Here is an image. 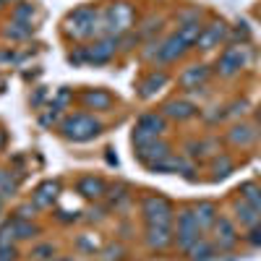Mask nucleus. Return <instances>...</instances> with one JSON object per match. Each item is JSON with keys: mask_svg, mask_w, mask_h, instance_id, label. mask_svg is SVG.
I'll list each match as a JSON object with an SVG mask.
<instances>
[{"mask_svg": "<svg viewBox=\"0 0 261 261\" xmlns=\"http://www.w3.org/2000/svg\"><path fill=\"white\" fill-rule=\"evenodd\" d=\"M97 32H105L102 24V11L97 8H79L68 16V34L76 39H86V37H94Z\"/></svg>", "mask_w": 261, "mask_h": 261, "instance_id": "1", "label": "nucleus"}, {"mask_svg": "<svg viewBox=\"0 0 261 261\" xmlns=\"http://www.w3.org/2000/svg\"><path fill=\"white\" fill-rule=\"evenodd\" d=\"M241 193H243V201H248L253 209L261 212V188H258L256 183H243Z\"/></svg>", "mask_w": 261, "mask_h": 261, "instance_id": "25", "label": "nucleus"}, {"mask_svg": "<svg viewBox=\"0 0 261 261\" xmlns=\"http://www.w3.org/2000/svg\"><path fill=\"white\" fill-rule=\"evenodd\" d=\"M0 144H3V136H0Z\"/></svg>", "mask_w": 261, "mask_h": 261, "instance_id": "37", "label": "nucleus"}, {"mask_svg": "<svg viewBox=\"0 0 261 261\" xmlns=\"http://www.w3.org/2000/svg\"><path fill=\"white\" fill-rule=\"evenodd\" d=\"M201 24H199V21H191V24H183V29L178 32L180 37H183V42H186V45L191 47V45H196V42H199V37H201Z\"/></svg>", "mask_w": 261, "mask_h": 261, "instance_id": "24", "label": "nucleus"}, {"mask_svg": "<svg viewBox=\"0 0 261 261\" xmlns=\"http://www.w3.org/2000/svg\"><path fill=\"white\" fill-rule=\"evenodd\" d=\"M79 193L84 199H99L105 193V183L99 178H84V180H79Z\"/></svg>", "mask_w": 261, "mask_h": 261, "instance_id": "21", "label": "nucleus"}, {"mask_svg": "<svg viewBox=\"0 0 261 261\" xmlns=\"http://www.w3.org/2000/svg\"><path fill=\"white\" fill-rule=\"evenodd\" d=\"M34 253H37L39 258H47V253H53V246H42V248H37Z\"/></svg>", "mask_w": 261, "mask_h": 261, "instance_id": "34", "label": "nucleus"}, {"mask_svg": "<svg viewBox=\"0 0 261 261\" xmlns=\"http://www.w3.org/2000/svg\"><path fill=\"white\" fill-rule=\"evenodd\" d=\"M248 243H251V246H261V222H258L256 227H251V232H248Z\"/></svg>", "mask_w": 261, "mask_h": 261, "instance_id": "32", "label": "nucleus"}, {"mask_svg": "<svg viewBox=\"0 0 261 261\" xmlns=\"http://www.w3.org/2000/svg\"><path fill=\"white\" fill-rule=\"evenodd\" d=\"M235 212H238V222L246 225V227H256L261 222V212L253 209L248 201H238L235 204Z\"/></svg>", "mask_w": 261, "mask_h": 261, "instance_id": "15", "label": "nucleus"}, {"mask_svg": "<svg viewBox=\"0 0 261 261\" xmlns=\"http://www.w3.org/2000/svg\"><path fill=\"white\" fill-rule=\"evenodd\" d=\"M0 212H3V199H0Z\"/></svg>", "mask_w": 261, "mask_h": 261, "instance_id": "35", "label": "nucleus"}, {"mask_svg": "<svg viewBox=\"0 0 261 261\" xmlns=\"http://www.w3.org/2000/svg\"><path fill=\"white\" fill-rule=\"evenodd\" d=\"M13 248L11 246H0V261H13Z\"/></svg>", "mask_w": 261, "mask_h": 261, "instance_id": "33", "label": "nucleus"}, {"mask_svg": "<svg viewBox=\"0 0 261 261\" xmlns=\"http://www.w3.org/2000/svg\"><path fill=\"white\" fill-rule=\"evenodd\" d=\"M0 6H3V0H0Z\"/></svg>", "mask_w": 261, "mask_h": 261, "instance_id": "38", "label": "nucleus"}, {"mask_svg": "<svg viewBox=\"0 0 261 261\" xmlns=\"http://www.w3.org/2000/svg\"><path fill=\"white\" fill-rule=\"evenodd\" d=\"M144 217L149 225H170L172 222V204L162 196H151L144 201Z\"/></svg>", "mask_w": 261, "mask_h": 261, "instance_id": "5", "label": "nucleus"}, {"mask_svg": "<svg viewBox=\"0 0 261 261\" xmlns=\"http://www.w3.org/2000/svg\"><path fill=\"white\" fill-rule=\"evenodd\" d=\"M115 47H118V37H107V39L97 42V45H92V47L79 50L68 60L71 63H107V60L115 55Z\"/></svg>", "mask_w": 261, "mask_h": 261, "instance_id": "4", "label": "nucleus"}, {"mask_svg": "<svg viewBox=\"0 0 261 261\" xmlns=\"http://www.w3.org/2000/svg\"><path fill=\"white\" fill-rule=\"evenodd\" d=\"M13 193H16V183L11 180V172L0 170V199L3 196H13Z\"/></svg>", "mask_w": 261, "mask_h": 261, "instance_id": "26", "label": "nucleus"}, {"mask_svg": "<svg viewBox=\"0 0 261 261\" xmlns=\"http://www.w3.org/2000/svg\"><path fill=\"white\" fill-rule=\"evenodd\" d=\"M16 225V238H32L37 232L34 225H27V222H13Z\"/></svg>", "mask_w": 261, "mask_h": 261, "instance_id": "31", "label": "nucleus"}, {"mask_svg": "<svg viewBox=\"0 0 261 261\" xmlns=\"http://www.w3.org/2000/svg\"><path fill=\"white\" fill-rule=\"evenodd\" d=\"M32 16H34V8H32V6H21V8H16V13H13V18L21 21V24H32Z\"/></svg>", "mask_w": 261, "mask_h": 261, "instance_id": "29", "label": "nucleus"}, {"mask_svg": "<svg viewBox=\"0 0 261 261\" xmlns=\"http://www.w3.org/2000/svg\"><path fill=\"white\" fill-rule=\"evenodd\" d=\"M246 50L238 45V47H227L222 55H220V60H217V71H220L222 76H235L238 71L246 65Z\"/></svg>", "mask_w": 261, "mask_h": 261, "instance_id": "7", "label": "nucleus"}, {"mask_svg": "<svg viewBox=\"0 0 261 261\" xmlns=\"http://www.w3.org/2000/svg\"><path fill=\"white\" fill-rule=\"evenodd\" d=\"M165 84H167V73H162V71H160V73H151V76L141 84V97H146V99H149L154 92H160Z\"/></svg>", "mask_w": 261, "mask_h": 261, "instance_id": "23", "label": "nucleus"}, {"mask_svg": "<svg viewBox=\"0 0 261 261\" xmlns=\"http://www.w3.org/2000/svg\"><path fill=\"white\" fill-rule=\"evenodd\" d=\"M11 39H21V37H29L32 34V24H21V21H16V24L6 32Z\"/></svg>", "mask_w": 261, "mask_h": 261, "instance_id": "27", "label": "nucleus"}, {"mask_svg": "<svg viewBox=\"0 0 261 261\" xmlns=\"http://www.w3.org/2000/svg\"><path fill=\"white\" fill-rule=\"evenodd\" d=\"M146 243H149L151 248H157V251L167 248V246L172 243L170 225H149V230H146Z\"/></svg>", "mask_w": 261, "mask_h": 261, "instance_id": "13", "label": "nucleus"}, {"mask_svg": "<svg viewBox=\"0 0 261 261\" xmlns=\"http://www.w3.org/2000/svg\"><path fill=\"white\" fill-rule=\"evenodd\" d=\"M99 130H102L99 120H94L89 115H71V118L63 120V134L73 141H89L99 134Z\"/></svg>", "mask_w": 261, "mask_h": 261, "instance_id": "2", "label": "nucleus"}, {"mask_svg": "<svg viewBox=\"0 0 261 261\" xmlns=\"http://www.w3.org/2000/svg\"><path fill=\"white\" fill-rule=\"evenodd\" d=\"M193 217H196V222H199L201 230L214 227V222H217V206L209 204V201H204V204H199V206L193 209Z\"/></svg>", "mask_w": 261, "mask_h": 261, "instance_id": "16", "label": "nucleus"}, {"mask_svg": "<svg viewBox=\"0 0 261 261\" xmlns=\"http://www.w3.org/2000/svg\"><path fill=\"white\" fill-rule=\"evenodd\" d=\"M214 232H217V246H220V251H230L238 243V232H235L230 220H217Z\"/></svg>", "mask_w": 261, "mask_h": 261, "instance_id": "11", "label": "nucleus"}, {"mask_svg": "<svg viewBox=\"0 0 261 261\" xmlns=\"http://www.w3.org/2000/svg\"><path fill=\"white\" fill-rule=\"evenodd\" d=\"M201 227H199V222H196V217H193V212H183L180 214V220H178V246L183 248V251H188L196 241H201Z\"/></svg>", "mask_w": 261, "mask_h": 261, "instance_id": "6", "label": "nucleus"}, {"mask_svg": "<svg viewBox=\"0 0 261 261\" xmlns=\"http://www.w3.org/2000/svg\"><path fill=\"white\" fill-rule=\"evenodd\" d=\"M225 37H227V27L222 24V21H217V24L201 29V37H199V42H196V47L199 50H214V47H220V42Z\"/></svg>", "mask_w": 261, "mask_h": 261, "instance_id": "10", "label": "nucleus"}, {"mask_svg": "<svg viewBox=\"0 0 261 261\" xmlns=\"http://www.w3.org/2000/svg\"><path fill=\"white\" fill-rule=\"evenodd\" d=\"M188 256H191V261H212L214 256H217V248L209 243V241H196L191 248H188Z\"/></svg>", "mask_w": 261, "mask_h": 261, "instance_id": "18", "label": "nucleus"}, {"mask_svg": "<svg viewBox=\"0 0 261 261\" xmlns=\"http://www.w3.org/2000/svg\"><path fill=\"white\" fill-rule=\"evenodd\" d=\"M230 141H232L235 146H248V144L256 141V130H253L251 125L241 123V125H235V128L230 130Z\"/></svg>", "mask_w": 261, "mask_h": 261, "instance_id": "19", "label": "nucleus"}, {"mask_svg": "<svg viewBox=\"0 0 261 261\" xmlns=\"http://www.w3.org/2000/svg\"><path fill=\"white\" fill-rule=\"evenodd\" d=\"M16 235V225L8 222L6 227H0V246H11V238Z\"/></svg>", "mask_w": 261, "mask_h": 261, "instance_id": "30", "label": "nucleus"}, {"mask_svg": "<svg viewBox=\"0 0 261 261\" xmlns=\"http://www.w3.org/2000/svg\"><path fill=\"white\" fill-rule=\"evenodd\" d=\"M136 157H139L141 162H146L149 167H154L157 162H162V160H167V157H170V144L151 139V141H146V144L136 146Z\"/></svg>", "mask_w": 261, "mask_h": 261, "instance_id": "8", "label": "nucleus"}, {"mask_svg": "<svg viewBox=\"0 0 261 261\" xmlns=\"http://www.w3.org/2000/svg\"><path fill=\"white\" fill-rule=\"evenodd\" d=\"M165 115L175 118V120H188V118L196 115V105H191L186 99H172V102L165 105Z\"/></svg>", "mask_w": 261, "mask_h": 261, "instance_id": "14", "label": "nucleus"}, {"mask_svg": "<svg viewBox=\"0 0 261 261\" xmlns=\"http://www.w3.org/2000/svg\"><path fill=\"white\" fill-rule=\"evenodd\" d=\"M206 79H209L206 65H191V68H186L183 76H180V86L188 89V92H193V89H199V86H204Z\"/></svg>", "mask_w": 261, "mask_h": 261, "instance_id": "12", "label": "nucleus"}, {"mask_svg": "<svg viewBox=\"0 0 261 261\" xmlns=\"http://www.w3.org/2000/svg\"><path fill=\"white\" fill-rule=\"evenodd\" d=\"M186 50H188V45L183 42V37L180 34H172V37H167L162 45L157 47V60L160 63H172V60H178Z\"/></svg>", "mask_w": 261, "mask_h": 261, "instance_id": "9", "label": "nucleus"}, {"mask_svg": "<svg viewBox=\"0 0 261 261\" xmlns=\"http://www.w3.org/2000/svg\"><path fill=\"white\" fill-rule=\"evenodd\" d=\"M258 118H261V107H258Z\"/></svg>", "mask_w": 261, "mask_h": 261, "instance_id": "36", "label": "nucleus"}, {"mask_svg": "<svg viewBox=\"0 0 261 261\" xmlns=\"http://www.w3.org/2000/svg\"><path fill=\"white\" fill-rule=\"evenodd\" d=\"M230 170H232V162H230V157H225V154L214 162V172H217V178H225Z\"/></svg>", "mask_w": 261, "mask_h": 261, "instance_id": "28", "label": "nucleus"}, {"mask_svg": "<svg viewBox=\"0 0 261 261\" xmlns=\"http://www.w3.org/2000/svg\"><path fill=\"white\" fill-rule=\"evenodd\" d=\"M84 105H86V107H94V110H107V107L113 105V97L107 94V92L94 89V92H86V94H84Z\"/></svg>", "mask_w": 261, "mask_h": 261, "instance_id": "22", "label": "nucleus"}, {"mask_svg": "<svg viewBox=\"0 0 261 261\" xmlns=\"http://www.w3.org/2000/svg\"><path fill=\"white\" fill-rule=\"evenodd\" d=\"M130 21H134V11L125 3H113L107 11H102V24H105V32L110 37L123 34L130 27Z\"/></svg>", "mask_w": 261, "mask_h": 261, "instance_id": "3", "label": "nucleus"}, {"mask_svg": "<svg viewBox=\"0 0 261 261\" xmlns=\"http://www.w3.org/2000/svg\"><path fill=\"white\" fill-rule=\"evenodd\" d=\"M58 183H53V180H47V183H42L39 188H37V193H34V204L37 206H50L53 201H55V196H58Z\"/></svg>", "mask_w": 261, "mask_h": 261, "instance_id": "20", "label": "nucleus"}, {"mask_svg": "<svg viewBox=\"0 0 261 261\" xmlns=\"http://www.w3.org/2000/svg\"><path fill=\"white\" fill-rule=\"evenodd\" d=\"M139 134H146V136H160L162 130H165V118L160 115H144L136 125Z\"/></svg>", "mask_w": 261, "mask_h": 261, "instance_id": "17", "label": "nucleus"}]
</instances>
